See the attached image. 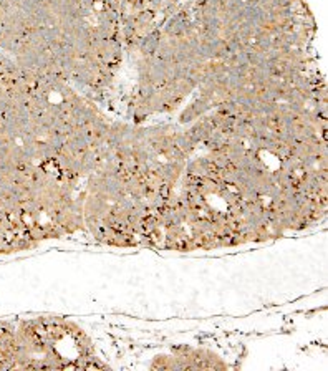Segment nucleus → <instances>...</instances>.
I'll return each mask as SVG.
<instances>
[{
	"label": "nucleus",
	"instance_id": "nucleus-1",
	"mask_svg": "<svg viewBox=\"0 0 328 371\" xmlns=\"http://www.w3.org/2000/svg\"><path fill=\"white\" fill-rule=\"evenodd\" d=\"M161 40H163V35L158 28L151 30V32L146 33L145 37H141L140 42H138V47H140L143 57H155Z\"/></svg>",
	"mask_w": 328,
	"mask_h": 371
},
{
	"label": "nucleus",
	"instance_id": "nucleus-2",
	"mask_svg": "<svg viewBox=\"0 0 328 371\" xmlns=\"http://www.w3.org/2000/svg\"><path fill=\"white\" fill-rule=\"evenodd\" d=\"M192 120H197V118H196V115H194V111L191 110V106H187L181 113V116H179V121H181V123H189V121H192Z\"/></svg>",
	"mask_w": 328,
	"mask_h": 371
}]
</instances>
